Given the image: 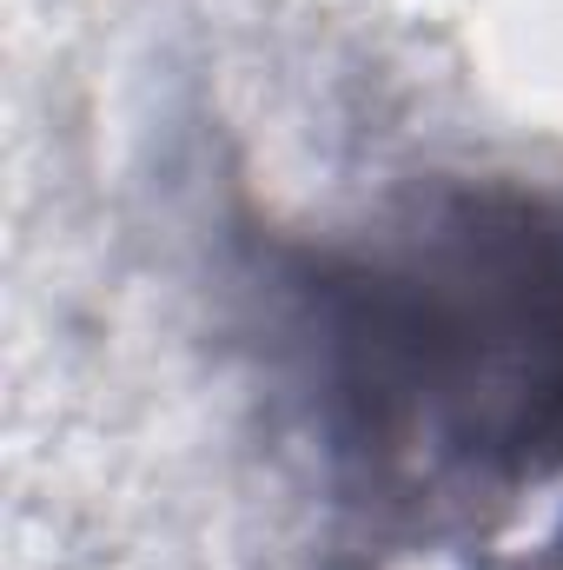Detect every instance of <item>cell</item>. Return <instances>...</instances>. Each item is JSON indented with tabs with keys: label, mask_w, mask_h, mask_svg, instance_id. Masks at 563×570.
Instances as JSON below:
<instances>
[{
	"label": "cell",
	"mask_w": 563,
	"mask_h": 570,
	"mask_svg": "<svg viewBox=\"0 0 563 570\" xmlns=\"http://www.w3.org/2000/svg\"><path fill=\"white\" fill-rule=\"evenodd\" d=\"M266 399L365 544L477 531L563 478V193L424 179L246 246Z\"/></svg>",
	"instance_id": "1"
},
{
	"label": "cell",
	"mask_w": 563,
	"mask_h": 570,
	"mask_svg": "<svg viewBox=\"0 0 563 570\" xmlns=\"http://www.w3.org/2000/svg\"><path fill=\"white\" fill-rule=\"evenodd\" d=\"M511 570H563V524L537 544V551H531V558H524V564H511Z\"/></svg>",
	"instance_id": "2"
}]
</instances>
